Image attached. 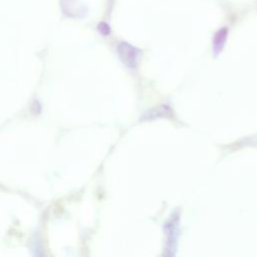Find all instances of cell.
Wrapping results in <instances>:
<instances>
[{
  "label": "cell",
  "instance_id": "1",
  "mask_svg": "<svg viewBox=\"0 0 257 257\" xmlns=\"http://www.w3.org/2000/svg\"><path fill=\"white\" fill-rule=\"evenodd\" d=\"M120 59L126 67L130 69H136L141 57V51L128 42H120L117 48Z\"/></svg>",
  "mask_w": 257,
  "mask_h": 257
},
{
  "label": "cell",
  "instance_id": "2",
  "mask_svg": "<svg viewBox=\"0 0 257 257\" xmlns=\"http://www.w3.org/2000/svg\"><path fill=\"white\" fill-rule=\"evenodd\" d=\"M228 36V28L227 27H222L220 28L213 37V53L215 55H218L225 45Z\"/></svg>",
  "mask_w": 257,
  "mask_h": 257
},
{
  "label": "cell",
  "instance_id": "3",
  "mask_svg": "<svg viewBox=\"0 0 257 257\" xmlns=\"http://www.w3.org/2000/svg\"><path fill=\"white\" fill-rule=\"evenodd\" d=\"M98 29H99V31L101 32L103 36H108V35H110V28L106 22L100 23L99 26H98Z\"/></svg>",
  "mask_w": 257,
  "mask_h": 257
}]
</instances>
